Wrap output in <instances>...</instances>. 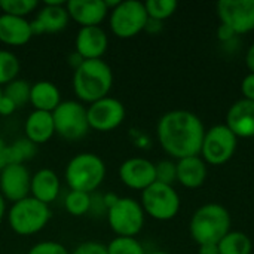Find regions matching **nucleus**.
<instances>
[{
    "label": "nucleus",
    "instance_id": "nucleus-44",
    "mask_svg": "<svg viewBox=\"0 0 254 254\" xmlns=\"http://www.w3.org/2000/svg\"><path fill=\"white\" fill-rule=\"evenodd\" d=\"M4 152H6V143L4 140L0 137V170L6 165V159H4Z\"/></svg>",
    "mask_w": 254,
    "mask_h": 254
},
{
    "label": "nucleus",
    "instance_id": "nucleus-31",
    "mask_svg": "<svg viewBox=\"0 0 254 254\" xmlns=\"http://www.w3.org/2000/svg\"><path fill=\"white\" fill-rule=\"evenodd\" d=\"M30 88H31V85H28L27 80L15 79L4 86L3 94L7 98H10L16 104V107H21L30 101Z\"/></svg>",
    "mask_w": 254,
    "mask_h": 254
},
{
    "label": "nucleus",
    "instance_id": "nucleus-7",
    "mask_svg": "<svg viewBox=\"0 0 254 254\" xmlns=\"http://www.w3.org/2000/svg\"><path fill=\"white\" fill-rule=\"evenodd\" d=\"M141 207L144 214L155 220L167 222L174 219L180 210V196L173 186L155 182L141 192Z\"/></svg>",
    "mask_w": 254,
    "mask_h": 254
},
{
    "label": "nucleus",
    "instance_id": "nucleus-16",
    "mask_svg": "<svg viewBox=\"0 0 254 254\" xmlns=\"http://www.w3.org/2000/svg\"><path fill=\"white\" fill-rule=\"evenodd\" d=\"M65 9L70 19L80 27H100L109 15L104 0H70L65 3Z\"/></svg>",
    "mask_w": 254,
    "mask_h": 254
},
{
    "label": "nucleus",
    "instance_id": "nucleus-30",
    "mask_svg": "<svg viewBox=\"0 0 254 254\" xmlns=\"http://www.w3.org/2000/svg\"><path fill=\"white\" fill-rule=\"evenodd\" d=\"M37 0H0V9L6 15L25 18L37 9Z\"/></svg>",
    "mask_w": 254,
    "mask_h": 254
},
{
    "label": "nucleus",
    "instance_id": "nucleus-6",
    "mask_svg": "<svg viewBox=\"0 0 254 254\" xmlns=\"http://www.w3.org/2000/svg\"><path fill=\"white\" fill-rule=\"evenodd\" d=\"M149 21L143 1L125 0L109 12V25L112 33L119 39L135 37L146 28Z\"/></svg>",
    "mask_w": 254,
    "mask_h": 254
},
{
    "label": "nucleus",
    "instance_id": "nucleus-35",
    "mask_svg": "<svg viewBox=\"0 0 254 254\" xmlns=\"http://www.w3.org/2000/svg\"><path fill=\"white\" fill-rule=\"evenodd\" d=\"M89 213L94 214V216H101V214H107V208L104 205V201H103V195H98V193H91V208H89Z\"/></svg>",
    "mask_w": 254,
    "mask_h": 254
},
{
    "label": "nucleus",
    "instance_id": "nucleus-14",
    "mask_svg": "<svg viewBox=\"0 0 254 254\" xmlns=\"http://www.w3.org/2000/svg\"><path fill=\"white\" fill-rule=\"evenodd\" d=\"M70 16L65 9V3L60 0H45L43 7L39 9L37 16L30 21L33 36L45 33H58L68 25Z\"/></svg>",
    "mask_w": 254,
    "mask_h": 254
},
{
    "label": "nucleus",
    "instance_id": "nucleus-19",
    "mask_svg": "<svg viewBox=\"0 0 254 254\" xmlns=\"http://www.w3.org/2000/svg\"><path fill=\"white\" fill-rule=\"evenodd\" d=\"M61 190V182L55 171L49 168H42L31 176L30 196L49 205L57 201Z\"/></svg>",
    "mask_w": 254,
    "mask_h": 254
},
{
    "label": "nucleus",
    "instance_id": "nucleus-8",
    "mask_svg": "<svg viewBox=\"0 0 254 254\" xmlns=\"http://www.w3.org/2000/svg\"><path fill=\"white\" fill-rule=\"evenodd\" d=\"M107 222L116 237H132L138 235L144 226V211L138 201L134 198H119L118 202L109 208Z\"/></svg>",
    "mask_w": 254,
    "mask_h": 254
},
{
    "label": "nucleus",
    "instance_id": "nucleus-17",
    "mask_svg": "<svg viewBox=\"0 0 254 254\" xmlns=\"http://www.w3.org/2000/svg\"><path fill=\"white\" fill-rule=\"evenodd\" d=\"M74 48L83 60H101L109 48L107 33L101 27H80Z\"/></svg>",
    "mask_w": 254,
    "mask_h": 254
},
{
    "label": "nucleus",
    "instance_id": "nucleus-38",
    "mask_svg": "<svg viewBox=\"0 0 254 254\" xmlns=\"http://www.w3.org/2000/svg\"><path fill=\"white\" fill-rule=\"evenodd\" d=\"M235 36H237V34H235L229 27H226V25H223V24H220V27L217 28V37H219L220 42H229V40H232Z\"/></svg>",
    "mask_w": 254,
    "mask_h": 254
},
{
    "label": "nucleus",
    "instance_id": "nucleus-23",
    "mask_svg": "<svg viewBox=\"0 0 254 254\" xmlns=\"http://www.w3.org/2000/svg\"><path fill=\"white\" fill-rule=\"evenodd\" d=\"M34 110L52 113L61 104V92L58 86L49 80H39L30 88V101Z\"/></svg>",
    "mask_w": 254,
    "mask_h": 254
},
{
    "label": "nucleus",
    "instance_id": "nucleus-4",
    "mask_svg": "<svg viewBox=\"0 0 254 254\" xmlns=\"http://www.w3.org/2000/svg\"><path fill=\"white\" fill-rule=\"evenodd\" d=\"M106 173V164L98 155L82 152L68 161L64 170V179L70 190L94 193L104 182Z\"/></svg>",
    "mask_w": 254,
    "mask_h": 254
},
{
    "label": "nucleus",
    "instance_id": "nucleus-2",
    "mask_svg": "<svg viewBox=\"0 0 254 254\" xmlns=\"http://www.w3.org/2000/svg\"><path fill=\"white\" fill-rule=\"evenodd\" d=\"M112 86L113 71L104 60H85L73 73V91L82 104L107 97Z\"/></svg>",
    "mask_w": 254,
    "mask_h": 254
},
{
    "label": "nucleus",
    "instance_id": "nucleus-10",
    "mask_svg": "<svg viewBox=\"0 0 254 254\" xmlns=\"http://www.w3.org/2000/svg\"><path fill=\"white\" fill-rule=\"evenodd\" d=\"M238 138L226 125H214L205 131L201 146V155L204 162L210 165L226 164L237 150Z\"/></svg>",
    "mask_w": 254,
    "mask_h": 254
},
{
    "label": "nucleus",
    "instance_id": "nucleus-9",
    "mask_svg": "<svg viewBox=\"0 0 254 254\" xmlns=\"http://www.w3.org/2000/svg\"><path fill=\"white\" fill-rule=\"evenodd\" d=\"M52 118L55 134L70 141L80 140L89 129L86 107L76 100L61 101V104L52 112Z\"/></svg>",
    "mask_w": 254,
    "mask_h": 254
},
{
    "label": "nucleus",
    "instance_id": "nucleus-42",
    "mask_svg": "<svg viewBox=\"0 0 254 254\" xmlns=\"http://www.w3.org/2000/svg\"><path fill=\"white\" fill-rule=\"evenodd\" d=\"M161 28H162V22H161V21H156V19H150V18H149V21H147L144 30L149 31V33H158Z\"/></svg>",
    "mask_w": 254,
    "mask_h": 254
},
{
    "label": "nucleus",
    "instance_id": "nucleus-21",
    "mask_svg": "<svg viewBox=\"0 0 254 254\" xmlns=\"http://www.w3.org/2000/svg\"><path fill=\"white\" fill-rule=\"evenodd\" d=\"M24 134H25V138L30 140L31 143H34L36 146L48 143L55 134L52 113L42 112V110H33L25 119Z\"/></svg>",
    "mask_w": 254,
    "mask_h": 254
},
{
    "label": "nucleus",
    "instance_id": "nucleus-41",
    "mask_svg": "<svg viewBox=\"0 0 254 254\" xmlns=\"http://www.w3.org/2000/svg\"><path fill=\"white\" fill-rule=\"evenodd\" d=\"M246 65L250 70V73L254 74V43L249 48V51L246 54Z\"/></svg>",
    "mask_w": 254,
    "mask_h": 254
},
{
    "label": "nucleus",
    "instance_id": "nucleus-26",
    "mask_svg": "<svg viewBox=\"0 0 254 254\" xmlns=\"http://www.w3.org/2000/svg\"><path fill=\"white\" fill-rule=\"evenodd\" d=\"M64 208L68 214L74 217H82L89 214L91 208V193L80 190H68L64 196Z\"/></svg>",
    "mask_w": 254,
    "mask_h": 254
},
{
    "label": "nucleus",
    "instance_id": "nucleus-39",
    "mask_svg": "<svg viewBox=\"0 0 254 254\" xmlns=\"http://www.w3.org/2000/svg\"><path fill=\"white\" fill-rule=\"evenodd\" d=\"M83 61H85V60H83V58H82V57H80V55H79L76 51H74L73 54H70V55H68V58H67V63H68V65H70V67H73V70L79 68V67L83 64Z\"/></svg>",
    "mask_w": 254,
    "mask_h": 254
},
{
    "label": "nucleus",
    "instance_id": "nucleus-43",
    "mask_svg": "<svg viewBox=\"0 0 254 254\" xmlns=\"http://www.w3.org/2000/svg\"><path fill=\"white\" fill-rule=\"evenodd\" d=\"M198 254H220L217 244H204L199 246V253Z\"/></svg>",
    "mask_w": 254,
    "mask_h": 254
},
{
    "label": "nucleus",
    "instance_id": "nucleus-22",
    "mask_svg": "<svg viewBox=\"0 0 254 254\" xmlns=\"http://www.w3.org/2000/svg\"><path fill=\"white\" fill-rule=\"evenodd\" d=\"M177 182L188 188V189H196L204 185L207 179V164L199 156H189L185 159H180L177 164Z\"/></svg>",
    "mask_w": 254,
    "mask_h": 254
},
{
    "label": "nucleus",
    "instance_id": "nucleus-25",
    "mask_svg": "<svg viewBox=\"0 0 254 254\" xmlns=\"http://www.w3.org/2000/svg\"><path fill=\"white\" fill-rule=\"evenodd\" d=\"M220 254H252L253 243L243 232H229L217 244Z\"/></svg>",
    "mask_w": 254,
    "mask_h": 254
},
{
    "label": "nucleus",
    "instance_id": "nucleus-18",
    "mask_svg": "<svg viewBox=\"0 0 254 254\" xmlns=\"http://www.w3.org/2000/svg\"><path fill=\"white\" fill-rule=\"evenodd\" d=\"M225 125L237 135V138L254 137V101L243 98L234 103L226 113Z\"/></svg>",
    "mask_w": 254,
    "mask_h": 254
},
{
    "label": "nucleus",
    "instance_id": "nucleus-45",
    "mask_svg": "<svg viewBox=\"0 0 254 254\" xmlns=\"http://www.w3.org/2000/svg\"><path fill=\"white\" fill-rule=\"evenodd\" d=\"M6 213H7V210H6V199H4V198L1 196V193H0V223H1V220L4 219Z\"/></svg>",
    "mask_w": 254,
    "mask_h": 254
},
{
    "label": "nucleus",
    "instance_id": "nucleus-15",
    "mask_svg": "<svg viewBox=\"0 0 254 254\" xmlns=\"http://www.w3.org/2000/svg\"><path fill=\"white\" fill-rule=\"evenodd\" d=\"M121 182L134 190H144L156 182L155 164L146 158H129L119 167Z\"/></svg>",
    "mask_w": 254,
    "mask_h": 254
},
{
    "label": "nucleus",
    "instance_id": "nucleus-46",
    "mask_svg": "<svg viewBox=\"0 0 254 254\" xmlns=\"http://www.w3.org/2000/svg\"><path fill=\"white\" fill-rule=\"evenodd\" d=\"M146 254H170V253L162 252V250H155V252H150V253H146Z\"/></svg>",
    "mask_w": 254,
    "mask_h": 254
},
{
    "label": "nucleus",
    "instance_id": "nucleus-5",
    "mask_svg": "<svg viewBox=\"0 0 254 254\" xmlns=\"http://www.w3.org/2000/svg\"><path fill=\"white\" fill-rule=\"evenodd\" d=\"M51 216L49 205L31 196L13 202L6 213L9 228L21 237L36 235L43 231L48 226Z\"/></svg>",
    "mask_w": 254,
    "mask_h": 254
},
{
    "label": "nucleus",
    "instance_id": "nucleus-28",
    "mask_svg": "<svg viewBox=\"0 0 254 254\" xmlns=\"http://www.w3.org/2000/svg\"><path fill=\"white\" fill-rule=\"evenodd\" d=\"M107 247V254H146L143 244L132 237H116Z\"/></svg>",
    "mask_w": 254,
    "mask_h": 254
},
{
    "label": "nucleus",
    "instance_id": "nucleus-24",
    "mask_svg": "<svg viewBox=\"0 0 254 254\" xmlns=\"http://www.w3.org/2000/svg\"><path fill=\"white\" fill-rule=\"evenodd\" d=\"M37 152V146L27 140L25 137L15 140L12 144H6V152H4V159L6 164H21L24 165L25 161H30L34 158Z\"/></svg>",
    "mask_w": 254,
    "mask_h": 254
},
{
    "label": "nucleus",
    "instance_id": "nucleus-36",
    "mask_svg": "<svg viewBox=\"0 0 254 254\" xmlns=\"http://www.w3.org/2000/svg\"><path fill=\"white\" fill-rule=\"evenodd\" d=\"M241 92L244 95L246 100H250V101H254V74L250 73L247 74L243 82H241Z\"/></svg>",
    "mask_w": 254,
    "mask_h": 254
},
{
    "label": "nucleus",
    "instance_id": "nucleus-29",
    "mask_svg": "<svg viewBox=\"0 0 254 254\" xmlns=\"http://www.w3.org/2000/svg\"><path fill=\"white\" fill-rule=\"evenodd\" d=\"M147 16L150 19H156V21H164L167 18H170L176 9H177V1L176 0H147L144 3Z\"/></svg>",
    "mask_w": 254,
    "mask_h": 254
},
{
    "label": "nucleus",
    "instance_id": "nucleus-13",
    "mask_svg": "<svg viewBox=\"0 0 254 254\" xmlns=\"http://www.w3.org/2000/svg\"><path fill=\"white\" fill-rule=\"evenodd\" d=\"M30 183L31 174L21 164H6L0 170V193L12 204L30 196Z\"/></svg>",
    "mask_w": 254,
    "mask_h": 254
},
{
    "label": "nucleus",
    "instance_id": "nucleus-37",
    "mask_svg": "<svg viewBox=\"0 0 254 254\" xmlns=\"http://www.w3.org/2000/svg\"><path fill=\"white\" fill-rule=\"evenodd\" d=\"M16 109H18L16 104L10 98H7L4 94L0 97V115L1 116H9V115L15 113Z\"/></svg>",
    "mask_w": 254,
    "mask_h": 254
},
{
    "label": "nucleus",
    "instance_id": "nucleus-27",
    "mask_svg": "<svg viewBox=\"0 0 254 254\" xmlns=\"http://www.w3.org/2000/svg\"><path fill=\"white\" fill-rule=\"evenodd\" d=\"M19 60L15 54L6 49H0V88L16 79L19 73Z\"/></svg>",
    "mask_w": 254,
    "mask_h": 254
},
{
    "label": "nucleus",
    "instance_id": "nucleus-1",
    "mask_svg": "<svg viewBox=\"0 0 254 254\" xmlns=\"http://www.w3.org/2000/svg\"><path fill=\"white\" fill-rule=\"evenodd\" d=\"M156 134L161 147L170 156L180 161L201 153L205 128L195 113L173 110L159 119Z\"/></svg>",
    "mask_w": 254,
    "mask_h": 254
},
{
    "label": "nucleus",
    "instance_id": "nucleus-34",
    "mask_svg": "<svg viewBox=\"0 0 254 254\" xmlns=\"http://www.w3.org/2000/svg\"><path fill=\"white\" fill-rule=\"evenodd\" d=\"M70 254H107V247L101 243L86 241L79 244Z\"/></svg>",
    "mask_w": 254,
    "mask_h": 254
},
{
    "label": "nucleus",
    "instance_id": "nucleus-3",
    "mask_svg": "<svg viewBox=\"0 0 254 254\" xmlns=\"http://www.w3.org/2000/svg\"><path fill=\"white\" fill-rule=\"evenodd\" d=\"M231 214L229 211L216 202L199 207L189 225L192 240L199 244H219L220 240L231 232Z\"/></svg>",
    "mask_w": 254,
    "mask_h": 254
},
{
    "label": "nucleus",
    "instance_id": "nucleus-40",
    "mask_svg": "<svg viewBox=\"0 0 254 254\" xmlns=\"http://www.w3.org/2000/svg\"><path fill=\"white\" fill-rule=\"evenodd\" d=\"M118 199H119V196L116 193H113V192H109V193L103 195V201H104V205H106L107 211H109V208H112L118 202Z\"/></svg>",
    "mask_w": 254,
    "mask_h": 254
},
{
    "label": "nucleus",
    "instance_id": "nucleus-20",
    "mask_svg": "<svg viewBox=\"0 0 254 254\" xmlns=\"http://www.w3.org/2000/svg\"><path fill=\"white\" fill-rule=\"evenodd\" d=\"M33 37L30 21L19 16L0 15V42L7 46H22Z\"/></svg>",
    "mask_w": 254,
    "mask_h": 254
},
{
    "label": "nucleus",
    "instance_id": "nucleus-33",
    "mask_svg": "<svg viewBox=\"0 0 254 254\" xmlns=\"http://www.w3.org/2000/svg\"><path fill=\"white\" fill-rule=\"evenodd\" d=\"M27 254H70V252L57 241H42L34 244Z\"/></svg>",
    "mask_w": 254,
    "mask_h": 254
},
{
    "label": "nucleus",
    "instance_id": "nucleus-12",
    "mask_svg": "<svg viewBox=\"0 0 254 254\" xmlns=\"http://www.w3.org/2000/svg\"><path fill=\"white\" fill-rule=\"evenodd\" d=\"M216 9L222 24L235 34L254 30V0H220Z\"/></svg>",
    "mask_w": 254,
    "mask_h": 254
},
{
    "label": "nucleus",
    "instance_id": "nucleus-11",
    "mask_svg": "<svg viewBox=\"0 0 254 254\" xmlns=\"http://www.w3.org/2000/svg\"><path fill=\"white\" fill-rule=\"evenodd\" d=\"M89 128L98 132H110L122 125L125 119V106L113 97H104L86 107Z\"/></svg>",
    "mask_w": 254,
    "mask_h": 254
},
{
    "label": "nucleus",
    "instance_id": "nucleus-47",
    "mask_svg": "<svg viewBox=\"0 0 254 254\" xmlns=\"http://www.w3.org/2000/svg\"><path fill=\"white\" fill-rule=\"evenodd\" d=\"M1 95H3V89L0 88V97H1Z\"/></svg>",
    "mask_w": 254,
    "mask_h": 254
},
{
    "label": "nucleus",
    "instance_id": "nucleus-32",
    "mask_svg": "<svg viewBox=\"0 0 254 254\" xmlns=\"http://www.w3.org/2000/svg\"><path fill=\"white\" fill-rule=\"evenodd\" d=\"M156 171V182L173 186V183L177 180V167L173 161H161L155 164Z\"/></svg>",
    "mask_w": 254,
    "mask_h": 254
}]
</instances>
